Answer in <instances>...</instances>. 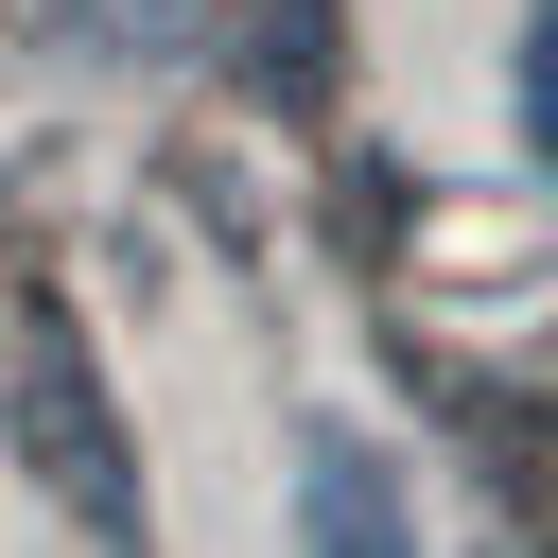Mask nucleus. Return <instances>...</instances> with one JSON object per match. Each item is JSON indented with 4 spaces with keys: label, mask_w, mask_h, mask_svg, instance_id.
Listing matches in <instances>:
<instances>
[{
    "label": "nucleus",
    "mask_w": 558,
    "mask_h": 558,
    "mask_svg": "<svg viewBox=\"0 0 558 558\" xmlns=\"http://www.w3.org/2000/svg\"><path fill=\"white\" fill-rule=\"evenodd\" d=\"M17 453L52 471V506H70L87 541H140V453H122L105 384L70 366V331H35V349H17Z\"/></svg>",
    "instance_id": "1"
},
{
    "label": "nucleus",
    "mask_w": 558,
    "mask_h": 558,
    "mask_svg": "<svg viewBox=\"0 0 558 558\" xmlns=\"http://www.w3.org/2000/svg\"><path fill=\"white\" fill-rule=\"evenodd\" d=\"M296 541H331V558H384V541H418V488H401V453H366L349 418H314V436H296Z\"/></svg>",
    "instance_id": "2"
},
{
    "label": "nucleus",
    "mask_w": 558,
    "mask_h": 558,
    "mask_svg": "<svg viewBox=\"0 0 558 558\" xmlns=\"http://www.w3.org/2000/svg\"><path fill=\"white\" fill-rule=\"evenodd\" d=\"M523 157H541V174H558V0H541V17H523Z\"/></svg>",
    "instance_id": "3"
}]
</instances>
